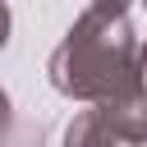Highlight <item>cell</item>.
I'll return each instance as SVG.
<instances>
[{
    "instance_id": "cell-1",
    "label": "cell",
    "mask_w": 147,
    "mask_h": 147,
    "mask_svg": "<svg viewBox=\"0 0 147 147\" xmlns=\"http://www.w3.org/2000/svg\"><path fill=\"white\" fill-rule=\"evenodd\" d=\"M138 32L129 5L92 0L55 46L46 74L51 87L83 106H119L138 83Z\"/></svg>"
},
{
    "instance_id": "cell-2",
    "label": "cell",
    "mask_w": 147,
    "mask_h": 147,
    "mask_svg": "<svg viewBox=\"0 0 147 147\" xmlns=\"http://www.w3.org/2000/svg\"><path fill=\"white\" fill-rule=\"evenodd\" d=\"M106 119L115 124V133L129 147H147V46L138 51V83L119 106H101Z\"/></svg>"
},
{
    "instance_id": "cell-3",
    "label": "cell",
    "mask_w": 147,
    "mask_h": 147,
    "mask_svg": "<svg viewBox=\"0 0 147 147\" xmlns=\"http://www.w3.org/2000/svg\"><path fill=\"white\" fill-rule=\"evenodd\" d=\"M64 147H129V142L115 133V124L106 119L101 106H87V110H78V115L69 119V129H64Z\"/></svg>"
},
{
    "instance_id": "cell-4",
    "label": "cell",
    "mask_w": 147,
    "mask_h": 147,
    "mask_svg": "<svg viewBox=\"0 0 147 147\" xmlns=\"http://www.w3.org/2000/svg\"><path fill=\"white\" fill-rule=\"evenodd\" d=\"M9 133H14V110H9V96H5V87H0V147L9 142Z\"/></svg>"
},
{
    "instance_id": "cell-5",
    "label": "cell",
    "mask_w": 147,
    "mask_h": 147,
    "mask_svg": "<svg viewBox=\"0 0 147 147\" xmlns=\"http://www.w3.org/2000/svg\"><path fill=\"white\" fill-rule=\"evenodd\" d=\"M9 46V5L0 0V51Z\"/></svg>"
},
{
    "instance_id": "cell-6",
    "label": "cell",
    "mask_w": 147,
    "mask_h": 147,
    "mask_svg": "<svg viewBox=\"0 0 147 147\" xmlns=\"http://www.w3.org/2000/svg\"><path fill=\"white\" fill-rule=\"evenodd\" d=\"M119 5H129V0H119Z\"/></svg>"
}]
</instances>
